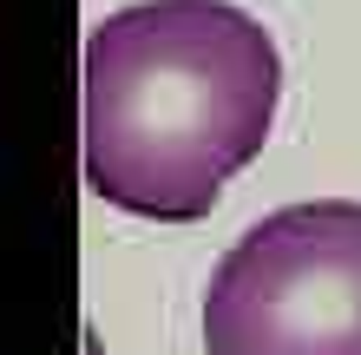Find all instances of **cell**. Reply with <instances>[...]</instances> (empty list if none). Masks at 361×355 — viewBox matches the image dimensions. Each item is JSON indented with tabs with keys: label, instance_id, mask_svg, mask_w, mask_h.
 Returning a JSON list of instances; mask_svg holds the SVG:
<instances>
[{
	"label": "cell",
	"instance_id": "cell-1",
	"mask_svg": "<svg viewBox=\"0 0 361 355\" xmlns=\"http://www.w3.org/2000/svg\"><path fill=\"white\" fill-rule=\"evenodd\" d=\"M283 59L230 0H138L86 40V184L132 217L197 224L263 152Z\"/></svg>",
	"mask_w": 361,
	"mask_h": 355
},
{
	"label": "cell",
	"instance_id": "cell-2",
	"mask_svg": "<svg viewBox=\"0 0 361 355\" xmlns=\"http://www.w3.org/2000/svg\"><path fill=\"white\" fill-rule=\"evenodd\" d=\"M210 355H361V204H289L230 243L204 289Z\"/></svg>",
	"mask_w": 361,
	"mask_h": 355
}]
</instances>
